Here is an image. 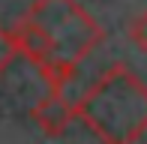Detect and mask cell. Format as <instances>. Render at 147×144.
<instances>
[{
  "instance_id": "obj_1",
  "label": "cell",
  "mask_w": 147,
  "mask_h": 144,
  "mask_svg": "<svg viewBox=\"0 0 147 144\" xmlns=\"http://www.w3.org/2000/svg\"><path fill=\"white\" fill-rule=\"evenodd\" d=\"M15 45L39 69L48 90L63 93L78 63L102 42V27L78 0H36L12 27Z\"/></svg>"
},
{
  "instance_id": "obj_2",
  "label": "cell",
  "mask_w": 147,
  "mask_h": 144,
  "mask_svg": "<svg viewBox=\"0 0 147 144\" xmlns=\"http://www.w3.org/2000/svg\"><path fill=\"white\" fill-rule=\"evenodd\" d=\"M72 108L75 120L87 123L102 141H135L147 132V87L123 63L105 69Z\"/></svg>"
},
{
  "instance_id": "obj_3",
  "label": "cell",
  "mask_w": 147,
  "mask_h": 144,
  "mask_svg": "<svg viewBox=\"0 0 147 144\" xmlns=\"http://www.w3.org/2000/svg\"><path fill=\"white\" fill-rule=\"evenodd\" d=\"M30 117L39 123V129H42L45 135L57 138V135H63V129L75 120V108H72V102L63 99L60 90H48V96L39 99V105L30 111Z\"/></svg>"
},
{
  "instance_id": "obj_4",
  "label": "cell",
  "mask_w": 147,
  "mask_h": 144,
  "mask_svg": "<svg viewBox=\"0 0 147 144\" xmlns=\"http://www.w3.org/2000/svg\"><path fill=\"white\" fill-rule=\"evenodd\" d=\"M126 36H129V42L135 45L138 51L147 54V9H141L138 15L129 18V24H126Z\"/></svg>"
},
{
  "instance_id": "obj_5",
  "label": "cell",
  "mask_w": 147,
  "mask_h": 144,
  "mask_svg": "<svg viewBox=\"0 0 147 144\" xmlns=\"http://www.w3.org/2000/svg\"><path fill=\"white\" fill-rule=\"evenodd\" d=\"M18 54H21V51H18V45H15V36H12V30L0 27V75H3V72L12 66V60H15Z\"/></svg>"
}]
</instances>
